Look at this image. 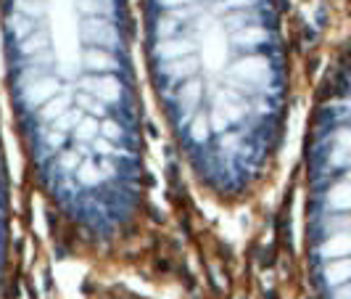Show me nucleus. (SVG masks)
<instances>
[{"label": "nucleus", "mask_w": 351, "mask_h": 299, "mask_svg": "<svg viewBox=\"0 0 351 299\" xmlns=\"http://www.w3.org/2000/svg\"><path fill=\"white\" fill-rule=\"evenodd\" d=\"M130 0H0V61L24 191L64 263L182 283L161 210Z\"/></svg>", "instance_id": "f257e3e1"}, {"label": "nucleus", "mask_w": 351, "mask_h": 299, "mask_svg": "<svg viewBox=\"0 0 351 299\" xmlns=\"http://www.w3.org/2000/svg\"><path fill=\"white\" fill-rule=\"evenodd\" d=\"M143 82L193 194L256 207L280 173L296 104L288 0H138Z\"/></svg>", "instance_id": "f03ea898"}, {"label": "nucleus", "mask_w": 351, "mask_h": 299, "mask_svg": "<svg viewBox=\"0 0 351 299\" xmlns=\"http://www.w3.org/2000/svg\"><path fill=\"white\" fill-rule=\"evenodd\" d=\"M301 270L309 299H351V32L325 56L299 157Z\"/></svg>", "instance_id": "7ed1b4c3"}, {"label": "nucleus", "mask_w": 351, "mask_h": 299, "mask_svg": "<svg viewBox=\"0 0 351 299\" xmlns=\"http://www.w3.org/2000/svg\"><path fill=\"white\" fill-rule=\"evenodd\" d=\"M0 299H21V249L16 236L14 180L0 120Z\"/></svg>", "instance_id": "20e7f679"}]
</instances>
